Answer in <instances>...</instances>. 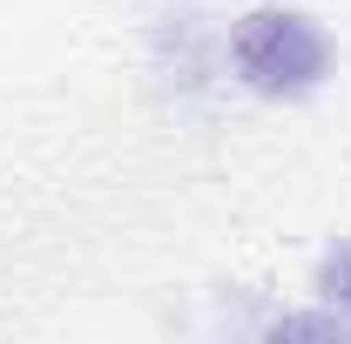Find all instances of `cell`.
<instances>
[{
	"label": "cell",
	"instance_id": "6da1fadb",
	"mask_svg": "<svg viewBox=\"0 0 351 344\" xmlns=\"http://www.w3.org/2000/svg\"><path fill=\"white\" fill-rule=\"evenodd\" d=\"M230 61L257 95H311L331 75V34L298 7H257L230 27Z\"/></svg>",
	"mask_w": 351,
	"mask_h": 344
},
{
	"label": "cell",
	"instance_id": "7a4b0ae2",
	"mask_svg": "<svg viewBox=\"0 0 351 344\" xmlns=\"http://www.w3.org/2000/svg\"><path fill=\"white\" fill-rule=\"evenodd\" d=\"M317 291H324L331 304H345V310H351V243L324 257V270H317Z\"/></svg>",
	"mask_w": 351,
	"mask_h": 344
}]
</instances>
